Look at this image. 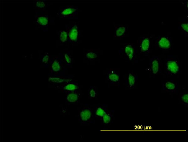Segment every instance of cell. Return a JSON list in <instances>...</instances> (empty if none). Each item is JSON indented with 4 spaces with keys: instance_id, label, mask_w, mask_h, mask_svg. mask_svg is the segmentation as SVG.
<instances>
[{
    "instance_id": "cell-1",
    "label": "cell",
    "mask_w": 188,
    "mask_h": 142,
    "mask_svg": "<svg viewBox=\"0 0 188 142\" xmlns=\"http://www.w3.org/2000/svg\"><path fill=\"white\" fill-rule=\"evenodd\" d=\"M180 71L179 60L173 56H168L165 62V73L168 76H172L179 74Z\"/></svg>"
},
{
    "instance_id": "cell-12",
    "label": "cell",
    "mask_w": 188,
    "mask_h": 142,
    "mask_svg": "<svg viewBox=\"0 0 188 142\" xmlns=\"http://www.w3.org/2000/svg\"><path fill=\"white\" fill-rule=\"evenodd\" d=\"M107 78L109 81L117 83L119 82L120 75L116 71H111L108 73Z\"/></svg>"
},
{
    "instance_id": "cell-10",
    "label": "cell",
    "mask_w": 188,
    "mask_h": 142,
    "mask_svg": "<svg viewBox=\"0 0 188 142\" xmlns=\"http://www.w3.org/2000/svg\"><path fill=\"white\" fill-rule=\"evenodd\" d=\"M138 76L132 73H129L128 76L127 85L129 89L135 88L137 86Z\"/></svg>"
},
{
    "instance_id": "cell-7",
    "label": "cell",
    "mask_w": 188,
    "mask_h": 142,
    "mask_svg": "<svg viewBox=\"0 0 188 142\" xmlns=\"http://www.w3.org/2000/svg\"><path fill=\"white\" fill-rule=\"evenodd\" d=\"M139 48L141 54H145L150 52V41L149 38L146 37H141L139 41Z\"/></svg>"
},
{
    "instance_id": "cell-24",
    "label": "cell",
    "mask_w": 188,
    "mask_h": 142,
    "mask_svg": "<svg viewBox=\"0 0 188 142\" xmlns=\"http://www.w3.org/2000/svg\"><path fill=\"white\" fill-rule=\"evenodd\" d=\"M88 95L91 98H95L97 95L96 89L94 87H91L90 88L88 92Z\"/></svg>"
},
{
    "instance_id": "cell-2",
    "label": "cell",
    "mask_w": 188,
    "mask_h": 142,
    "mask_svg": "<svg viewBox=\"0 0 188 142\" xmlns=\"http://www.w3.org/2000/svg\"><path fill=\"white\" fill-rule=\"evenodd\" d=\"M78 7L74 6H67L62 8L57 15L61 18L73 19L77 18Z\"/></svg>"
},
{
    "instance_id": "cell-11",
    "label": "cell",
    "mask_w": 188,
    "mask_h": 142,
    "mask_svg": "<svg viewBox=\"0 0 188 142\" xmlns=\"http://www.w3.org/2000/svg\"><path fill=\"white\" fill-rule=\"evenodd\" d=\"M92 110L88 108L83 109L80 114V118L83 122H87L89 120L92 116Z\"/></svg>"
},
{
    "instance_id": "cell-4",
    "label": "cell",
    "mask_w": 188,
    "mask_h": 142,
    "mask_svg": "<svg viewBox=\"0 0 188 142\" xmlns=\"http://www.w3.org/2000/svg\"><path fill=\"white\" fill-rule=\"evenodd\" d=\"M68 34V40L71 43H75L79 38L80 29L76 24L68 26L66 28Z\"/></svg>"
},
{
    "instance_id": "cell-9",
    "label": "cell",
    "mask_w": 188,
    "mask_h": 142,
    "mask_svg": "<svg viewBox=\"0 0 188 142\" xmlns=\"http://www.w3.org/2000/svg\"><path fill=\"white\" fill-rule=\"evenodd\" d=\"M114 35L115 37L121 38L127 33L128 27L125 25H114Z\"/></svg>"
},
{
    "instance_id": "cell-26",
    "label": "cell",
    "mask_w": 188,
    "mask_h": 142,
    "mask_svg": "<svg viewBox=\"0 0 188 142\" xmlns=\"http://www.w3.org/2000/svg\"><path fill=\"white\" fill-rule=\"evenodd\" d=\"M35 6L36 7L38 8L43 9L46 6V4L45 2L43 1H36L35 2Z\"/></svg>"
},
{
    "instance_id": "cell-19",
    "label": "cell",
    "mask_w": 188,
    "mask_h": 142,
    "mask_svg": "<svg viewBox=\"0 0 188 142\" xmlns=\"http://www.w3.org/2000/svg\"><path fill=\"white\" fill-rule=\"evenodd\" d=\"M97 57V54L93 51H88L86 54V58L90 61L95 60Z\"/></svg>"
},
{
    "instance_id": "cell-3",
    "label": "cell",
    "mask_w": 188,
    "mask_h": 142,
    "mask_svg": "<svg viewBox=\"0 0 188 142\" xmlns=\"http://www.w3.org/2000/svg\"><path fill=\"white\" fill-rule=\"evenodd\" d=\"M121 51L122 54L127 61H135L137 58V50L135 45L133 44H127L125 45Z\"/></svg>"
},
{
    "instance_id": "cell-14",
    "label": "cell",
    "mask_w": 188,
    "mask_h": 142,
    "mask_svg": "<svg viewBox=\"0 0 188 142\" xmlns=\"http://www.w3.org/2000/svg\"><path fill=\"white\" fill-rule=\"evenodd\" d=\"M61 69V65L60 61L57 59H55L52 63L51 66V71L54 72H58Z\"/></svg>"
},
{
    "instance_id": "cell-6",
    "label": "cell",
    "mask_w": 188,
    "mask_h": 142,
    "mask_svg": "<svg viewBox=\"0 0 188 142\" xmlns=\"http://www.w3.org/2000/svg\"><path fill=\"white\" fill-rule=\"evenodd\" d=\"M162 87L163 90L167 92L171 93H177L179 91L178 82L173 80H166L163 82Z\"/></svg>"
},
{
    "instance_id": "cell-22",
    "label": "cell",
    "mask_w": 188,
    "mask_h": 142,
    "mask_svg": "<svg viewBox=\"0 0 188 142\" xmlns=\"http://www.w3.org/2000/svg\"><path fill=\"white\" fill-rule=\"evenodd\" d=\"M59 38L62 43H65L68 39V34L66 31L61 30L59 32Z\"/></svg>"
},
{
    "instance_id": "cell-5",
    "label": "cell",
    "mask_w": 188,
    "mask_h": 142,
    "mask_svg": "<svg viewBox=\"0 0 188 142\" xmlns=\"http://www.w3.org/2000/svg\"><path fill=\"white\" fill-rule=\"evenodd\" d=\"M155 43L158 48L162 50H169L172 46L171 38L167 36H159L156 38Z\"/></svg>"
},
{
    "instance_id": "cell-15",
    "label": "cell",
    "mask_w": 188,
    "mask_h": 142,
    "mask_svg": "<svg viewBox=\"0 0 188 142\" xmlns=\"http://www.w3.org/2000/svg\"><path fill=\"white\" fill-rule=\"evenodd\" d=\"M78 88L77 84L75 83H71L67 84L64 88L66 91L73 92H74Z\"/></svg>"
},
{
    "instance_id": "cell-20",
    "label": "cell",
    "mask_w": 188,
    "mask_h": 142,
    "mask_svg": "<svg viewBox=\"0 0 188 142\" xmlns=\"http://www.w3.org/2000/svg\"><path fill=\"white\" fill-rule=\"evenodd\" d=\"M67 80L65 78L60 77H50L49 79V81L52 83H60L66 81Z\"/></svg>"
},
{
    "instance_id": "cell-27",
    "label": "cell",
    "mask_w": 188,
    "mask_h": 142,
    "mask_svg": "<svg viewBox=\"0 0 188 142\" xmlns=\"http://www.w3.org/2000/svg\"><path fill=\"white\" fill-rule=\"evenodd\" d=\"M49 58V56L48 54H46L42 59L43 62L44 64H46L48 62Z\"/></svg>"
},
{
    "instance_id": "cell-25",
    "label": "cell",
    "mask_w": 188,
    "mask_h": 142,
    "mask_svg": "<svg viewBox=\"0 0 188 142\" xmlns=\"http://www.w3.org/2000/svg\"><path fill=\"white\" fill-rule=\"evenodd\" d=\"M103 117L104 123L106 124H108L110 122L111 117V115L109 114L106 113V114L104 115Z\"/></svg>"
},
{
    "instance_id": "cell-8",
    "label": "cell",
    "mask_w": 188,
    "mask_h": 142,
    "mask_svg": "<svg viewBox=\"0 0 188 142\" xmlns=\"http://www.w3.org/2000/svg\"><path fill=\"white\" fill-rule=\"evenodd\" d=\"M151 71L154 75H156L160 70L161 62L160 58L155 56L151 58L149 63Z\"/></svg>"
},
{
    "instance_id": "cell-16",
    "label": "cell",
    "mask_w": 188,
    "mask_h": 142,
    "mask_svg": "<svg viewBox=\"0 0 188 142\" xmlns=\"http://www.w3.org/2000/svg\"><path fill=\"white\" fill-rule=\"evenodd\" d=\"M79 96L77 94L71 92L69 93L67 97V100L70 102L74 103L78 101Z\"/></svg>"
},
{
    "instance_id": "cell-13",
    "label": "cell",
    "mask_w": 188,
    "mask_h": 142,
    "mask_svg": "<svg viewBox=\"0 0 188 142\" xmlns=\"http://www.w3.org/2000/svg\"><path fill=\"white\" fill-rule=\"evenodd\" d=\"M48 16L40 15L38 16L36 18V23L41 26H46L48 22Z\"/></svg>"
},
{
    "instance_id": "cell-17",
    "label": "cell",
    "mask_w": 188,
    "mask_h": 142,
    "mask_svg": "<svg viewBox=\"0 0 188 142\" xmlns=\"http://www.w3.org/2000/svg\"><path fill=\"white\" fill-rule=\"evenodd\" d=\"M180 101L182 105L187 107L188 105V94L187 92L181 93L180 96Z\"/></svg>"
},
{
    "instance_id": "cell-18",
    "label": "cell",
    "mask_w": 188,
    "mask_h": 142,
    "mask_svg": "<svg viewBox=\"0 0 188 142\" xmlns=\"http://www.w3.org/2000/svg\"><path fill=\"white\" fill-rule=\"evenodd\" d=\"M180 28L184 32L186 37H187L188 33V24L187 21L185 20L183 21L181 23Z\"/></svg>"
},
{
    "instance_id": "cell-21",
    "label": "cell",
    "mask_w": 188,
    "mask_h": 142,
    "mask_svg": "<svg viewBox=\"0 0 188 142\" xmlns=\"http://www.w3.org/2000/svg\"><path fill=\"white\" fill-rule=\"evenodd\" d=\"M63 59L65 64L68 66H70L72 64V58L71 55L69 53L64 54L63 56Z\"/></svg>"
},
{
    "instance_id": "cell-23",
    "label": "cell",
    "mask_w": 188,
    "mask_h": 142,
    "mask_svg": "<svg viewBox=\"0 0 188 142\" xmlns=\"http://www.w3.org/2000/svg\"><path fill=\"white\" fill-rule=\"evenodd\" d=\"M106 110L104 108L100 107L97 108L95 112V115L97 116L103 117L106 114Z\"/></svg>"
}]
</instances>
